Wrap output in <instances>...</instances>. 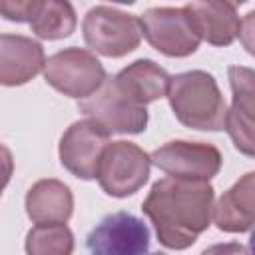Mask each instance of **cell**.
Returning a JSON list of instances; mask_svg holds the SVG:
<instances>
[{
    "label": "cell",
    "mask_w": 255,
    "mask_h": 255,
    "mask_svg": "<svg viewBox=\"0 0 255 255\" xmlns=\"http://www.w3.org/2000/svg\"><path fill=\"white\" fill-rule=\"evenodd\" d=\"M225 129L237 151H241L243 155L255 157V122L243 118L235 110H227Z\"/></svg>",
    "instance_id": "d6986e66"
},
{
    "label": "cell",
    "mask_w": 255,
    "mask_h": 255,
    "mask_svg": "<svg viewBox=\"0 0 255 255\" xmlns=\"http://www.w3.org/2000/svg\"><path fill=\"white\" fill-rule=\"evenodd\" d=\"M42 0H2L0 14L12 22H32Z\"/></svg>",
    "instance_id": "ffe728a7"
},
{
    "label": "cell",
    "mask_w": 255,
    "mask_h": 255,
    "mask_svg": "<svg viewBox=\"0 0 255 255\" xmlns=\"http://www.w3.org/2000/svg\"><path fill=\"white\" fill-rule=\"evenodd\" d=\"M78 110L108 133H141L149 120L145 106H137L126 98L114 78H108L94 96L82 100Z\"/></svg>",
    "instance_id": "52a82bcc"
},
{
    "label": "cell",
    "mask_w": 255,
    "mask_h": 255,
    "mask_svg": "<svg viewBox=\"0 0 255 255\" xmlns=\"http://www.w3.org/2000/svg\"><path fill=\"white\" fill-rule=\"evenodd\" d=\"M227 76L233 92L231 110L255 122V70L245 66H231Z\"/></svg>",
    "instance_id": "ac0fdd59"
},
{
    "label": "cell",
    "mask_w": 255,
    "mask_h": 255,
    "mask_svg": "<svg viewBox=\"0 0 255 255\" xmlns=\"http://www.w3.org/2000/svg\"><path fill=\"white\" fill-rule=\"evenodd\" d=\"M213 187L209 181L163 177L151 185L141 211L151 219L157 239L167 249H187L213 219Z\"/></svg>",
    "instance_id": "6da1fadb"
},
{
    "label": "cell",
    "mask_w": 255,
    "mask_h": 255,
    "mask_svg": "<svg viewBox=\"0 0 255 255\" xmlns=\"http://www.w3.org/2000/svg\"><path fill=\"white\" fill-rule=\"evenodd\" d=\"M247 255H255V231L251 233V239H249V247H247Z\"/></svg>",
    "instance_id": "603a6c76"
},
{
    "label": "cell",
    "mask_w": 255,
    "mask_h": 255,
    "mask_svg": "<svg viewBox=\"0 0 255 255\" xmlns=\"http://www.w3.org/2000/svg\"><path fill=\"white\" fill-rule=\"evenodd\" d=\"M143 38L169 58H185L199 48V34L189 12L183 8H149L141 14Z\"/></svg>",
    "instance_id": "8992f818"
},
{
    "label": "cell",
    "mask_w": 255,
    "mask_h": 255,
    "mask_svg": "<svg viewBox=\"0 0 255 255\" xmlns=\"http://www.w3.org/2000/svg\"><path fill=\"white\" fill-rule=\"evenodd\" d=\"M86 44L108 58H122L133 52L141 42L139 18L112 6H94L82 24Z\"/></svg>",
    "instance_id": "3957f363"
},
{
    "label": "cell",
    "mask_w": 255,
    "mask_h": 255,
    "mask_svg": "<svg viewBox=\"0 0 255 255\" xmlns=\"http://www.w3.org/2000/svg\"><path fill=\"white\" fill-rule=\"evenodd\" d=\"M86 247L90 255H147L149 229L139 217L116 211L88 233Z\"/></svg>",
    "instance_id": "9c48e42d"
},
{
    "label": "cell",
    "mask_w": 255,
    "mask_h": 255,
    "mask_svg": "<svg viewBox=\"0 0 255 255\" xmlns=\"http://www.w3.org/2000/svg\"><path fill=\"white\" fill-rule=\"evenodd\" d=\"M213 223L225 233L255 227V171L241 175L213 205Z\"/></svg>",
    "instance_id": "7c38bea8"
},
{
    "label": "cell",
    "mask_w": 255,
    "mask_h": 255,
    "mask_svg": "<svg viewBox=\"0 0 255 255\" xmlns=\"http://www.w3.org/2000/svg\"><path fill=\"white\" fill-rule=\"evenodd\" d=\"M76 12L70 2L64 0H44L30 22L32 32L42 40L68 38L76 30Z\"/></svg>",
    "instance_id": "2e32d148"
},
{
    "label": "cell",
    "mask_w": 255,
    "mask_h": 255,
    "mask_svg": "<svg viewBox=\"0 0 255 255\" xmlns=\"http://www.w3.org/2000/svg\"><path fill=\"white\" fill-rule=\"evenodd\" d=\"M171 76L153 60H135L114 76L118 90L137 106L167 96Z\"/></svg>",
    "instance_id": "5bb4252c"
},
{
    "label": "cell",
    "mask_w": 255,
    "mask_h": 255,
    "mask_svg": "<svg viewBox=\"0 0 255 255\" xmlns=\"http://www.w3.org/2000/svg\"><path fill=\"white\" fill-rule=\"evenodd\" d=\"M46 68V56L40 42L20 36H0V82L4 86H22Z\"/></svg>",
    "instance_id": "8fae6325"
},
{
    "label": "cell",
    "mask_w": 255,
    "mask_h": 255,
    "mask_svg": "<svg viewBox=\"0 0 255 255\" xmlns=\"http://www.w3.org/2000/svg\"><path fill=\"white\" fill-rule=\"evenodd\" d=\"M167 100L173 116L187 128L201 131L225 129L227 108L215 78L203 70L171 76Z\"/></svg>",
    "instance_id": "7a4b0ae2"
},
{
    "label": "cell",
    "mask_w": 255,
    "mask_h": 255,
    "mask_svg": "<svg viewBox=\"0 0 255 255\" xmlns=\"http://www.w3.org/2000/svg\"><path fill=\"white\" fill-rule=\"evenodd\" d=\"M74 211V195L60 179H40L26 193V213L36 225L66 223Z\"/></svg>",
    "instance_id": "9a60e30c"
},
{
    "label": "cell",
    "mask_w": 255,
    "mask_h": 255,
    "mask_svg": "<svg viewBox=\"0 0 255 255\" xmlns=\"http://www.w3.org/2000/svg\"><path fill=\"white\" fill-rule=\"evenodd\" d=\"M151 155L131 141H112L100 161V187L112 197H128L143 187L149 177Z\"/></svg>",
    "instance_id": "5b68a950"
},
{
    "label": "cell",
    "mask_w": 255,
    "mask_h": 255,
    "mask_svg": "<svg viewBox=\"0 0 255 255\" xmlns=\"http://www.w3.org/2000/svg\"><path fill=\"white\" fill-rule=\"evenodd\" d=\"M44 78L54 90L80 102L94 96L108 80L102 62L84 48H66L50 56Z\"/></svg>",
    "instance_id": "277c9868"
},
{
    "label": "cell",
    "mask_w": 255,
    "mask_h": 255,
    "mask_svg": "<svg viewBox=\"0 0 255 255\" xmlns=\"http://www.w3.org/2000/svg\"><path fill=\"white\" fill-rule=\"evenodd\" d=\"M201 255H247V251L241 243L229 241V243H215V245L203 249Z\"/></svg>",
    "instance_id": "7402d4cb"
},
{
    "label": "cell",
    "mask_w": 255,
    "mask_h": 255,
    "mask_svg": "<svg viewBox=\"0 0 255 255\" xmlns=\"http://www.w3.org/2000/svg\"><path fill=\"white\" fill-rule=\"evenodd\" d=\"M110 145V133L92 120L74 122L60 137V161L80 179L98 177L100 161Z\"/></svg>",
    "instance_id": "30bf717a"
},
{
    "label": "cell",
    "mask_w": 255,
    "mask_h": 255,
    "mask_svg": "<svg viewBox=\"0 0 255 255\" xmlns=\"http://www.w3.org/2000/svg\"><path fill=\"white\" fill-rule=\"evenodd\" d=\"M74 235L66 223L34 225L26 235L28 255H72Z\"/></svg>",
    "instance_id": "e0dca14e"
},
{
    "label": "cell",
    "mask_w": 255,
    "mask_h": 255,
    "mask_svg": "<svg viewBox=\"0 0 255 255\" xmlns=\"http://www.w3.org/2000/svg\"><path fill=\"white\" fill-rule=\"evenodd\" d=\"M239 40L243 44V48L255 56V10L247 12L241 20V26H239Z\"/></svg>",
    "instance_id": "44dd1931"
},
{
    "label": "cell",
    "mask_w": 255,
    "mask_h": 255,
    "mask_svg": "<svg viewBox=\"0 0 255 255\" xmlns=\"http://www.w3.org/2000/svg\"><path fill=\"white\" fill-rule=\"evenodd\" d=\"M151 163L175 179L209 181L219 173L223 157L211 143L177 139L153 149Z\"/></svg>",
    "instance_id": "ba28073f"
},
{
    "label": "cell",
    "mask_w": 255,
    "mask_h": 255,
    "mask_svg": "<svg viewBox=\"0 0 255 255\" xmlns=\"http://www.w3.org/2000/svg\"><path fill=\"white\" fill-rule=\"evenodd\" d=\"M193 26L201 40L211 46H229L239 36L241 20L233 2L225 0H207V2H189L185 4Z\"/></svg>",
    "instance_id": "4fadbf2b"
}]
</instances>
